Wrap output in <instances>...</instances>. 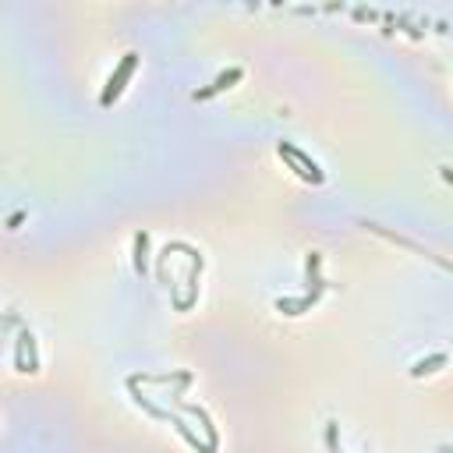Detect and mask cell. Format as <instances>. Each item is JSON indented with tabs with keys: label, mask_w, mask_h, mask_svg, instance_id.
<instances>
[{
	"label": "cell",
	"mask_w": 453,
	"mask_h": 453,
	"mask_svg": "<svg viewBox=\"0 0 453 453\" xmlns=\"http://www.w3.org/2000/svg\"><path fill=\"white\" fill-rule=\"evenodd\" d=\"M145 248H149V237H145V234H138V237H135V252H138L135 266H138V273H145Z\"/></svg>",
	"instance_id": "6"
},
{
	"label": "cell",
	"mask_w": 453,
	"mask_h": 453,
	"mask_svg": "<svg viewBox=\"0 0 453 453\" xmlns=\"http://www.w3.org/2000/svg\"><path fill=\"white\" fill-rule=\"evenodd\" d=\"M277 153L294 167V174L301 177V181H312V185H322V170H319V163L312 160V156H305V153H301V149H294L290 142H280L277 145Z\"/></svg>",
	"instance_id": "1"
},
{
	"label": "cell",
	"mask_w": 453,
	"mask_h": 453,
	"mask_svg": "<svg viewBox=\"0 0 453 453\" xmlns=\"http://www.w3.org/2000/svg\"><path fill=\"white\" fill-rule=\"evenodd\" d=\"M241 75H245V71H241V68H230V71H223L213 85H209V89H202V93H195V100H209V96H213V93H223V89H230L234 82H241Z\"/></svg>",
	"instance_id": "3"
},
{
	"label": "cell",
	"mask_w": 453,
	"mask_h": 453,
	"mask_svg": "<svg viewBox=\"0 0 453 453\" xmlns=\"http://www.w3.org/2000/svg\"><path fill=\"white\" fill-rule=\"evenodd\" d=\"M312 305H315V294H312V297H297V301H284V297L277 301V308L287 312V315H301V312L312 308Z\"/></svg>",
	"instance_id": "5"
},
{
	"label": "cell",
	"mask_w": 453,
	"mask_h": 453,
	"mask_svg": "<svg viewBox=\"0 0 453 453\" xmlns=\"http://www.w3.org/2000/svg\"><path fill=\"white\" fill-rule=\"evenodd\" d=\"M135 64H138V53H124V60H120V68L110 75V82H107V89H103V96H100V103H103V107H110V103H113L120 93H124V82L131 78Z\"/></svg>",
	"instance_id": "2"
},
{
	"label": "cell",
	"mask_w": 453,
	"mask_h": 453,
	"mask_svg": "<svg viewBox=\"0 0 453 453\" xmlns=\"http://www.w3.org/2000/svg\"><path fill=\"white\" fill-rule=\"evenodd\" d=\"M443 365H446V354H432L429 361H418V365L411 369V376H414V379H421V376H432V372H439Z\"/></svg>",
	"instance_id": "4"
}]
</instances>
